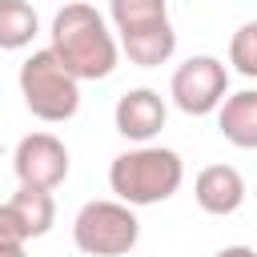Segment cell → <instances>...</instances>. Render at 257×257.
I'll return each instance as SVG.
<instances>
[{"mask_svg": "<svg viewBox=\"0 0 257 257\" xmlns=\"http://www.w3.org/2000/svg\"><path fill=\"white\" fill-rule=\"evenodd\" d=\"M48 36H52L48 48L56 52V60L76 80H104V76H112L120 44H116V36L108 32L104 16L92 4H84V0L64 4L52 16V32Z\"/></svg>", "mask_w": 257, "mask_h": 257, "instance_id": "6da1fadb", "label": "cell"}, {"mask_svg": "<svg viewBox=\"0 0 257 257\" xmlns=\"http://www.w3.org/2000/svg\"><path fill=\"white\" fill-rule=\"evenodd\" d=\"M181 181H185V161L173 149H161V145L128 149L108 169V185H112L116 201H124L133 209L169 201L181 189Z\"/></svg>", "mask_w": 257, "mask_h": 257, "instance_id": "7a4b0ae2", "label": "cell"}, {"mask_svg": "<svg viewBox=\"0 0 257 257\" xmlns=\"http://www.w3.org/2000/svg\"><path fill=\"white\" fill-rule=\"evenodd\" d=\"M20 96L32 116L60 124L80 108V80L56 60L52 48H40L20 64Z\"/></svg>", "mask_w": 257, "mask_h": 257, "instance_id": "3957f363", "label": "cell"}, {"mask_svg": "<svg viewBox=\"0 0 257 257\" xmlns=\"http://www.w3.org/2000/svg\"><path fill=\"white\" fill-rule=\"evenodd\" d=\"M141 237V221L124 201H88L72 221V241L88 257H124Z\"/></svg>", "mask_w": 257, "mask_h": 257, "instance_id": "277c9868", "label": "cell"}, {"mask_svg": "<svg viewBox=\"0 0 257 257\" xmlns=\"http://www.w3.org/2000/svg\"><path fill=\"white\" fill-rule=\"evenodd\" d=\"M169 96L181 112L189 116H209L217 112V104L229 96V68L217 56H189L173 80H169Z\"/></svg>", "mask_w": 257, "mask_h": 257, "instance_id": "5b68a950", "label": "cell"}, {"mask_svg": "<svg viewBox=\"0 0 257 257\" xmlns=\"http://www.w3.org/2000/svg\"><path fill=\"white\" fill-rule=\"evenodd\" d=\"M12 169H16V181L20 185H32V189H48L52 193L68 177V149L52 133H28L16 145Z\"/></svg>", "mask_w": 257, "mask_h": 257, "instance_id": "8992f818", "label": "cell"}, {"mask_svg": "<svg viewBox=\"0 0 257 257\" xmlns=\"http://www.w3.org/2000/svg\"><path fill=\"white\" fill-rule=\"evenodd\" d=\"M165 116H169V108H165L161 92H153V88H128V92L116 100V108H112L116 133H120L124 141H137V145L153 141V137L165 128Z\"/></svg>", "mask_w": 257, "mask_h": 257, "instance_id": "52a82bcc", "label": "cell"}, {"mask_svg": "<svg viewBox=\"0 0 257 257\" xmlns=\"http://www.w3.org/2000/svg\"><path fill=\"white\" fill-rule=\"evenodd\" d=\"M193 197H197V205H201L205 213L229 217V213H237L241 201H245V181H241V173H237L233 165H209V169L197 173Z\"/></svg>", "mask_w": 257, "mask_h": 257, "instance_id": "ba28073f", "label": "cell"}, {"mask_svg": "<svg viewBox=\"0 0 257 257\" xmlns=\"http://www.w3.org/2000/svg\"><path fill=\"white\" fill-rule=\"evenodd\" d=\"M217 128L237 149H257V88H241L217 104Z\"/></svg>", "mask_w": 257, "mask_h": 257, "instance_id": "9c48e42d", "label": "cell"}, {"mask_svg": "<svg viewBox=\"0 0 257 257\" xmlns=\"http://www.w3.org/2000/svg\"><path fill=\"white\" fill-rule=\"evenodd\" d=\"M120 48H124V56H128L133 64L157 68V64H165V60L177 52V32H173L169 20H161V24H149V28H141V32H124V36H120Z\"/></svg>", "mask_w": 257, "mask_h": 257, "instance_id": "30bf717a", "label": "cell"}, {"mask_svg": "<svg viewBox=\"0 0 257 257\" xmlns=\"http://www.w3.org/2000/svg\"><path fill=\"white\" fill-rule=\"evenodd\" d=\"M36 32H40V20L28 0H0V52L28 48Z\"/></svg>", "mask_w": 257, "mask_h": 257, "instance_id": "8fae6325", "label": "cell"}, {"mask_svg": "<svg viewBox=\"0 0 257 257\" xmlns=\"http://www.w3.org/2000/svg\"><path fill=\"white\" fill-rule=\"evenodd\" d=\"M12 209L20 213V221H24V233H28V237H44V233L52 229V221H56V201H52V193H48V189L20 185V189L12 193Z\"/></svg>", "mask_w": 257, "mask_h": 257, "instance_id": "7c38bea8", "label": "cell"}, {"mask_svg": "<svg viewBox=\"0 0 257 257\" xmlns=\"http://www.w3.org/2000/svg\"><path fill=\"white\" fill-rule=\"evenodd\" d=\"M108 16L116 24V32H141L149 24L169 20V4L165 0H108Z\"/></svg>", "mask_w": 257, "mask_h": 257, "instance_id": "4fadbf2b", "label": "cell"}, {"mask_svg": "<svg viewBox=\"0 0 257 257\" xmlns=\"http://www.w3.org/2000/svg\"><path fill=\"white\" fill-rule=\"evenodd\" d=\"M229 64L241 76L257 80V20H249V24H241L233 32V40H229Z\"/></svg>", "mask_w": 257, "mask_h": 257, "instance_id": "5bb4252c", "label": "cell"}, {"mask_svg": "<svg viewBox=\"0 0 257 257\" xmlns=\"http://www.w3.org/2000/svg\"><path fill=\"white\" fill-rule=\"evenodd\" d=\"M24 241H28L24 221H20V213L12 209V201H4V205H0V245H24Z\"/></svg>", "mask_w": 257, "mask_h": 257, "instance_id": "9a60e30c", "label": "cell"}, {"mask_svg": "<svg viewBox=\"0 0 257 257\" xmlns=\"http://www.w3.org/2000/svg\"><path fill=\"white\" fill-rule=\"evenodd\" d=\"M213 257H257L249 245H225V249H217Z\"/></svg>", "mask_w": 257, "mask_h": 257, "instance_id": "2e32d148", "label": "cell"}, {"mask_svg": "<svg viewBox=\"0 0 257 257\" xmlns=\"http://www.w3.org/2000/svg\"><path fill=\"white\" fill-rule=\"evenodd\" d=\"M0 257H28L24 245H0Z\"/></svg>", "mask_w": 257, "mask_h": 257, "instance_id": "e0dca14e", "label": "cell"}]
</instances>
